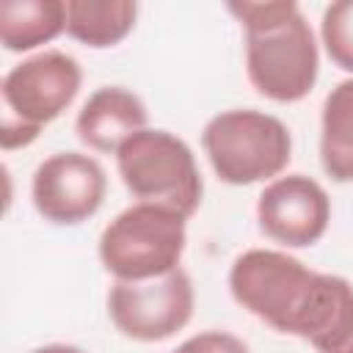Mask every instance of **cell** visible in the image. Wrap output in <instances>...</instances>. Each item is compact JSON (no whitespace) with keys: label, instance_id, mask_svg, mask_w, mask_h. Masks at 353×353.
Listing matches in <instances>:
<instances>
[{"label":"cell","instance_id":"cell-1","mask_svg":"<svg viewBox=\"0 0 353 353\" xmlns=\"http://www.w3.org/2000/svg\"><path fill=\"white\" fill-rule=\"evenodd\" d=\"M245 30V72L251 85L273 102H298L314 83L320 52L314 33L292 0L229 3Z\"/></svg>","mask_w":353,"mask_h":353},{"label":"cell","instance_id":"cell-2","mask_svg":"<svg viewBox=\"0 0 353 353\" xmlns=\"http://www.w3.org/2000/svg\"><path fill=\"white\" fill-rule=\"evenodd\" d=\"M80 83H83V69L77 58L61 50H44L11 66L0 83L3 149L11 152L33 143L41 127L55 121L74 102Z\"/></svg>","mask_w":353,"mask_h":353},{"label":"cell","instance_id":"cell-3","mask_svg":"<svg viewBox=\"0 0 353 353\" xmlns=\"http://www.w3.org/2000/svg\"><path fill=\"white\" fill-rule=\"evenodd\" d=\"M201 146L215 176L226 185L273 182L292 157L287 124L254 108H234L212 116L201 130Z\"/></svg>","mask_w":353,"mask_h":353},{"label":"cell","instance_id":"cell-4","mask_svg":"<svg viewBox=\"0 0 353 353\" xmlns=\"http://www.w3.org/2000/svg\"><path fill=\"white\" fill-rule=\"evenodd\" d=\"M188 218L160 204L121 210L99 234V262L116 281H146L179 268Z\"/></svg>","mask_w":353,"mask_h":353},{"label":"cell","instance_id":"cell-5","mask_svg":"<svg viewBox=\"0 0 353 353\" xmlns=\"http://www.w3.org/2000/svg\"><path fill=\"white\" fill-rule=\"evenodd\" d=\"M124 188L143 204L168 207L190 218L201 207L204 182L190 146L168 130H141L116 152Z\"/></svg>","mask_w":353,"mask_h":353},{"label":"cell","instance_id":"cell-6","mask_svg":"<svg viewBox=\"0 0 353 353\" xmlns=\"http://www.w3.org/2000/svg\"><path fill=\"white\" fill-rule=\"evenodd\" d=\"M196 306L190 276L176 268L146 281H116L108 292L113 325L135 342H163L182 331Z\"/></svg>","mask_w":353,"mask_h":353},{"label":"cell","instance_id":"cell-7","mask_svg":"<svg viewBox=\"0 0 353 353\" xmlns=\"http://www.w3.org/2000/svg\"><path fill=\"white\" fill-rule=\"evenodd\" d=\"M312 273V268L284 251L248 248L232 262L229 290L245 312L268 323L273 331L284 334L287 320Z\"/></svg>","mask_w":353,"mask_h":353},{"label":"cell","instance_id":"cell-8","mask_svg":"<svg viewBox=\"0 0 353 353\" xmlns=\"http://www.w3.org/2000/svg\"><path fill=\"white\" fill-rule=\"evenodd\" d=\"M108 193V176L97 157L83 152H58L39 163L30 182L36 212L58 226H74L99 212Z\"/></svg>","mask_w":353,"mask_h":353},{"label":"cell","instance_id":"cell-9","mask_svg":"<svg viewBox=\"0 0 353 353\" xmlns=\"http://www.w3.org/2000/svg\"><path fill=\"white\" fill-rule=\"evenodd\" d=\"M256 221L265 237L287 248L314 245L331 221L325 188L306 174H287L265 185L256 199Z\"/></svg>","mask_w":353,"mask_h":353},{"label":"cell","instance_id":"cell-10","mask_svg":"<svg viewBox=\"0 0 353 353\" xmlns=\"http://www.w3.org/2000/svg\"><path fill=\"white\" fill-rule=\"evenodd\" d=\"M284 334L306 339L317 353H353V284L314 270Z\"/></svg>","mask_w":353,"mask_h":353},{"label":"cell","instance_id":"cell-11","mask_svg":"<svg viewBox=\"0 0 353 353\" xmlns=\"http://www.w3.org/2000/svg\"><path fill=\"white\" fill-rule=\"evenodd\" d=\"M149 113L138 94L124 85L97 88L74 119L77 138L94 152H119L124 141L146 130Z\"/></svg>","mask_w":353,"mask_h":353},{"label":"cell","instance_id":"cell-12","mask_svg":"<svg viewBox=\"0 0 353 353\" xmlns=\"http://www.w3.org/2000/svg\"><path fill=\"white\" fill-rule=\"evenodd\" d=\"M66 30L63 0H3L0 41L8 52H28Z\"/></svg>","mask_w":353,"mask_h":353},{"label":"cell","instance_id":"cell-13","mask_svg":"<svg viewBox=\"0 0 353 353\" xmlns=\"http://www.w3.org/2000/svg\"><path fill=\"white\" fill-rule=\"evenodd\" d=\"M320 163L334 182H353V77L336 83L323 102Z\"/></svg>","mask_w":353,"mask_h":353},{"label":"cell","instance_id":"cell-14","mask_svg":"<svg viewBox=\"0 0 353 353\" xmlns=\"http://www.w3.org/2000/svg\"><path fill=\"white\" fill-rule=\"evenodd\" d=\"M132 0H66V33L94 50L113 47L135 28Z\"/></svg>","mask_w":353,"mask_h":353},{"label":"cell","instance_id":"cell-15","mask_svg":"<svg viewBox=\"0 0 353 353\" xmlns=\"http://www.w3.org/2000/svg\"><path fill=\"white\" fill-rule=\"evenodd\" d=\"M320 39L328 58L339 69L353 72V0H336L325 6L320 22Z\"/></svg>","mask_w":353,"mask_h":353},{"label":"cell","instance_id":"cell-16","mask_svg":"<svg viewBox=\"0 0 353 353\" xmlns=\"http://www.w3.org/2000/svg\"><path fill=\"white\" fill-rule=\"evenodd\" d=\"M171 353H248V345L229 331H199Z\"/></svg>","mask_w":353,"mask_h":353},{"label":"cell","instance_id":"cell-17","mask_svg":"<svg viewBox=\"0 0 353 353\" xmlns=\"http://www.w3.org/2000/svg\"><path fill=\"white\" fill-rule=\"evenodd\" d=\"M30 353H85V350H80V347H74V345H61V342H55V345L36 347V350H30Z\"/></svg>","mask_w":353,"mask_h":353}]
</instances>
